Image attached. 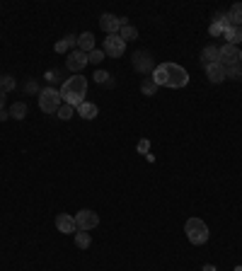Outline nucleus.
<instances>
[{"mask_svg": "<svg viewBox=\"0 0 242 271\" xmlns=\"http://www.w3.org/2000/svg\"><path fill=\"white\" fill-rule=\"evenodd\" d=\"M225 15H228V22H230V27H240V24H242V2H235V5H230V10H228Z\"/></svg>", "mask_w": 242, "mask_h": 271, "instance_id": "14", "label": "nucleus"}, {"mask_svg": "<svg viewBox=\"0 0 242 271\" xmlns=\"http://www.w3.org/2000/svg\"><path fill=\"white\" fill-rule=\"evenodd\" d=\"M58 92H61V99H63L66 104L78 107L80 102H85L82 97H85V92H87V80H85L82 75H73V78H68V80L63 83V88Z\"/></svg>", "mask_w": 242, "mask_h": 271, "instance_id": "2", "label": "nucleus"}, {"mask_svg": "<svg viewBox=\"0 0 242 271\" xmlns=\"http://www.w3.org/2000/svg\"><path fill=\"white\" fill-rule=\"evenodd\" d=\"M75 44H78V36L68 34V36H66V39H61V41H58V44H56V51H58V54H66L68 49H73Z\"/></svg>", "mask_w": 242, "mask_h": 271, "instance_id": "18", "label": "nucleus"}, {"mask_svg": "<svg viewBox=\"0 0 242 271\" xmlns=\"http://www.w3.org/2000/svg\"><path fill=\"white\" fill-rule=\"evenodd\" d=\"M238 61H240V49L233 46V44H223V46H221V63H223V66H233V63H238Z\"/></svg>", "mask_w": 242, "mask_h": 271, "instance_id": "10", "label": "nucleus"}, {"mask_svg": "<svg viewBox=\"0 0 242 271\" xmlns=\"http://www.w3.org/2000/svg\"><path fill=\"white\" fill-rule=\"evenodd\" d=\"M225 78H233V80H242V63H233V66H225Z\"/></svg>", "mask_w": 242, "mask_h": 271, "instance_id": "21", "label": "nucleus"}, {"mask_svg": "<svg viewBox=\"0 0 242 271\" xmlns=\"http://www.w3.org/2000/svg\"><path fill=\"white\" fill-rule=\"evenodd\" d=\"M73 218H75V228H78V230H85V233L99 225V216H97L94 211H90V208H82V211H78Z\"/></svg>", "mask_w": 242, "mask_h": 271, "instance_id": "5", "label": "nucleus"}, {"mask_svg": "<svg viewBox=\"0 0 242 271\" xmlns=\"http://www.w3.org/2000/svg\"><path fill=\"white\" fill-rule=\"evenodd\" d=\"M73 111H75V109L71 107V104H66V102H63V104L58 107L56 116H58V119H63V121H68V119H73Z\"/></svg>", "mask_w": 242, "mask_h": 271, "instance_id": "24", "label": "nucleus"}, {"mask_svg": "<svg viewBox=\"0 0 242 271\" xmlns=\"http://www.w3.org/2000/svg\"><path fill=\"white\" fill-rule=\"evenodd\" d=\"M223 32H225V29L221 27V24H216V22L208 27V34H211V36H223Z\"/></svg>", "mask_w": 242, "mask_h": 271, "instance_id": "28", "label": "nucleus"}, {"mask_svg": "<svg viewBox=\"0 0 242 271\" xmlns=\"http://www.w3.org/2000/svg\"><path fill=\"white\" fill-rule=\"evenodd\" d=\"M133 68L138 73H153L155 71V58H153V54L150 51H136L133 54Z\"/></svg>", "mask_w": 242, "mask_h": 271, "instance_id": "7", "label": "nucleus"}, {"mask_svg": "<svg viewBox=\"0 0 242 271\" xmlns=\"http://www.w3.org/2000/svg\"><path fill=\"white\" fill-rule=\"evenodd\" d=\"M56 228H58V233H63V235H68V233H78V228H75V218L68 216V213H58L56 216Z\"/></svg>", "mask_w": 242, "mask_h": 271, "instance_id": "11", "label": "nucleus"}, {"mask_svg": "<svg viewBox=\"0 0 242 271\" xmlns=\"http://www.w3.org/2000/svg\"><path fill=\"white\" fill-rule=\"evenodd\" d=\"M206 75H208V80L211 83H223L228 80L225 78V66L218 61V63H211V66H206Z\"/></svg>", "mask_w": 242, "mask_h": 271, "instance_id": "12", "label": "nucleus"}, {"mask_svg": "<svg viewBox=\"0 0 242 271\" xmlns=\"http://www.w3.org/2000/svg\"><path fill=\"white\" fill-rule=\"evenodd\" d=\"M240 63H242V49H240Z\"/></svg>", "mask_w": 242, "mask_h": 271, "instance_id": "35", "label": "nucleus"}, {"mask_svg": "<svg viewBox=\"0 0 242 271\" xmlns=\"http://www.w3.org/2000/svg\"><path fill=\"white\" fill-rule=\"evenodd\" d=\"M24 90L29 92V94H37V97H39V85H37V80H29V83H27V88H24Z\"/></svg>", "mask_w": 242, "mask_h": 271, "instance_id": "31", "label": "nucleus"}, {"mask_svg": "<svg viewBox=\"0 0 242 271\" xmlns=\"http://www.w3.org/2000/svg\"><path fill=\"white\" fill-rule=\"evenodd\" d=\"M201 61H204V66L218 63V61H221V46H216V44L204 46V51H201Z\"/></svg>", "mask_w": 242, "mask_h": 271, "instance_id": "13", "label": "nucleus"}, {"mask_svg": "<svg viewBox=\"0 0 242 271\" xmlns=\"http://www.w3.org/2000/svg\"><path fill=\"white\" fill-rule=\"evenodd\" d=\"M102 51L107 56H112V58H119V56L126 51V41L121 39L119 34H107L104 39V46H102Z\"/></svg>", "mask_w": 242, "mask_h": 271, "instance_id": "6", "label": "nucleus"}, {"mask_svg": "<svg viewBox=\"0 0 242 271\" xmlns=\"http://www.w3.org/2000/svg\"><path fill=\"white\" fill-rule=\"evenodd\" d=\"M184 233L191 245H206L208 242V225L201 218H189L184 225Z\"/></svg>", "mask_w": 242, "mask_h": 271, "instance_id": "3", "label": "nucleus"}, {"mask_svg": "<svg viewBox=\"0 0 242 271\" xmlns=\"http://www.w3.org/2000/svg\"><path fill=\"white\" fill-rule=\"evenodd\" d=\"M58 75H61V71H58V68H51V71L46 73V80H49V83H58V80H61Z\"/></svg>", "mask_w": 242, "mask_h": 271, "instance_id": "29", "label": "nucleus"}, {"mask_svg": "<svg viewBox=\"0 0 242 271\" xmlns=\"http://www.w3.org/2000/svg\"><path fill=\"white\" fill-rule=\"evenodd\" d=\"M75 109H78V114H80L82 119H87V121L97 116V104H92V102H80Z\"/></svg>", "mask_w": 242, "mask_h": 271, "instance_id": "17", "label": "nucleus"}, {"mask_svg": "<svg viewBox=\"0 0 242 271\" xmlns=\"http://www.w3.org/2000/svg\"><path fill=\"white\" fill-rule=\"evenodd\" d=\"M141 92H143L146 97H153V94L158 92V85L153 83V78H143V80H141Z\"/></svg>", "mask_w": 242, "mask_h": 271, "instance_id": "22", "label": "nucleus"}, {"mask_svg": "<svg viewBox=\"0 0 242 271\" xmlns=\"http://www.w3.org/2000/svg\"><path fill=\"white\" fill-rule=\"evenodd\" d=\"M5 94H7V92H2V90H0V109L5 107Z\"/></svg>", "mask_w": 242, "mask_h": 271, "instance_id": "32", "label": "nucleus"}, {"mask_svg": "<svg viewBox=\"0 0 242 271\" xmlns=\"http://www.w3.org/2000/svg\"><path fill=\"white\" fill-rule=\"evenodd\" d=\"M61 107V92L54 88H46V90L39 92V109L44 114H56Z\"/></svg>", "mask_w": 242, "mask_h": 271, "instance_id": "4", "label": "nucleus"}, {"mask_svg": "<svg viewBox=\"0 0 242 271\" xmlns=\"http://www.w3.org/2000/svg\"><path fill=\"white\" fill-rule=\"evenodd\" d=\"M104 51H99V49H94V51H90V54H87V63H94V66H99V63H102V61H104Z\"/></svg>", "mask_w": 242, "mask_h": 271, "instance_id": "27", "label": "nucleus"}, {"mask_svg": "<svg viewBox=\"0 0 242 271\" xmlns=\"http://www.w3.org/2000/svg\"><path fill=\"white\" fill-rule=\"evenodd\" d=\"M119 36L129 44V41H133V39L138 36V29H136V27H131V24H126V27H121V29H119Z\"/></svg>", "mask_w": 242, "mask_h": 271, "instance_id": "23", "label": "nucleus"}, {"mask_svg": "<svg viewBox=\"0 0 242 271\" xmlns=\"http://www.w3.org/2000/svg\"><path fill=\"white\" fill-rule=\"evenodd\" d=\"M78 46H80V51H85V54L94 51V34L92 32H82V34L78 36Z\"/></svg>", "mask_w": 242, "mask_h": 271, "instance_id": "15", "label": "nucleus"}, {"mask_svg": "<svg viewBox=\"0 0 242 271\" xmlns=\"http://www.w3.org/2000/svg\"><path fill=\"white\" fill-rule=\"evenodd\" d=\"M75 245H78L80 250H87V247L92 245V237H90V233H85V230H78V233H75Z\"/></svg>", "mask_w": 242, "mask_h": 271, "instance_id": "20", "label": "nucleus"}, {"mask_svg": "<svg viewBox=\"0 0 242 271\" xmlns=\"http://www.w3.org/2000/svg\"><path fill=\"white\" fill-rule=\"evenodd\" d=\"M204 271H216V267H213V264H206Z\"/></svg>", "mask_w": 242, "mask_h": 271, "instance_id": "34", "label": "nucleus"}, {"mask_svg": "<svg viewBox=\"0 0 242 271\" xmlns=\"http://www.w3.org/2000/svg\"><path fill=\"white\" fill-rule=\"evenodd\" d=\"M94 80H97L99 85L104 83L107 88H114V80H112V75H109V73H107V71H97V73H94Z\"/></svg>", "mask_w": 242, "mask_h": 271, "instance_id": "25", "label": "nucleus"}, {"mask_svg": "<svg viewBox=\"0 0 242 271\" xmlns=\"http://www.w3.org/2000/svg\"><path fill=\"white\" fill-rule=\"evenodd\" d=\"M136 148H138V153L148 155V150H150V141H146V138H143V141H138V145H136Z\"/></svg>", "mask_w": 242, "mask_h": 271, "instance_id": "30", "label": "nucleus"}, {"mask_svg": "<svg viewBox=\"0 0 242 271\" xmlns=\"http://www.w3.org/2000/svg\"><path fill=\"white\" fill-rule=\"evenodd\" d=\"M85 66H87V54H85V51H80V49H78V51H71V54H68L66 68H68L71 73H75V75H78V73L82 71Z\"/></svg>", "mask_w": 242, "mask_h": 271, "instance_id": "9", "label": "nucleus"}, {"mask_svg": "<svg viewBox=\"0 0 242 271\" xmlns=\"http://www.w3.org/2000/svg\"><path fill=\"white\" fill-rule=\"evenodd\" d=\"M153 83L160 88V85H165V88H184L186 83H189V73L179 66V63H160V66H155V71H153Z\"/></svg>", "mask_w": 242, "mask_h": 271, "instance_id": "1", "label": "nucleus"}, {"mask_svg": "<svg viewBox=\"0 0 242 271\" xmlns=\"http://www.w3.org/2000/svg\"><path fill=\"white\" fill-rule=\"evenodd\" d=\"M99 27H102L107 34H119V29L126 27V17H116L112 12H104V15L99 17Z\"/></svg>", "mask_w": 242, "mask_h": 271, "instance_id": "8", "label": "nucleus"}, {"mask_svg": "<svg viewBox=\"0 0 242 271\" xmlns=\"http://www.w3.org/2000/svg\"><path fill=\"white\" fill-rule=\"evenodd\" d=\"M12 119H17V121H22L24 116H27V104L24 102H15L12 107H10V111H7Z\"/></svg>", "mask_w": 242, "mask_h": 271, "instance_id": "19", "label": "nucleus"}, {"mask_svg": "<svg viewBox=\"0 0 242 271\" xmlns=\"http://www.w3.org/2000/svg\"><path fill=\"white\" fill-rule=\"evenodd\" d=\"M7 116H10V114H5V111H2V109H0V121H5V119H7Z\"/></svg>", "mask_w": 242, "mask_h": 271, "instance_id": "33", "label": "nucleus"}, {"mask_svg": "<svg viewBox=\"0 0 242 271\" xmlns=\"http://www.w3.org/2000/svg\"><path fill=\"white\" fill-rule=\"evenodd\" d=\"M0 90L2 92L15 90V78H12V75H2V78H0Z\"/></svg>", "mask_w": 242, "mask_h": 271, "instance_id": "26", "label": "nucleus"}, {"mask_svg": "<svg viewBox=\"0 0 242 271\" xmlns=\"http://www.w3.org/2000/svg\"><path fill=\"white\" fill-rule=\"evenodd\" d=\"M223 39L225 44H233V46H238L242 41V27H228L223 32Z\"/></svg>", "mask_w": 242, "mask_h": 271, "instance_id": "16", "label": "nucleus"}]
</instances>
